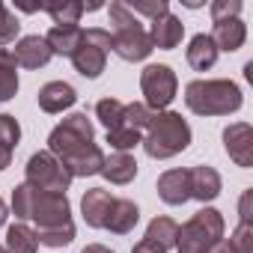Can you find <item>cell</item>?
Wrapping results in <instances>:
<instances>
[{"instance_id":"8992f818","label":"cell","mask_w":253,"mask_h":253,"mask_svg":"<svg viewBox=\"0 0 253 253\" xmlns=\"http://www.w3.org/2000/svg\"><path fill=\"white\" fill-rule=\"evenodd\" d=\"M89 143H95V131H92V122L86 119V113H69L60 125H54V131L48 134V152L60 164L66 158H72L75 152L86 149Z\"/></svg>"},{"instance_id":"60d3db41","label":"cell","mask_w":253,"mask_h":253,"mask_svg":"<svg viewBox=\"0 0 253 253\" xmlns=\"http://www.w3.org/2000/svg\"><path fill=\"white\" fill-rule=\"evenodd\" d=\"M6 217H9V206L3 203V197H0V226L6 223Z\"/></svg>"},{"instance_id":"9c48e42d","label":"cell","mask_w":253,"mask_h":253,"mask_svg":"<svg viewBox=\"0 0 253 253\" xmlns=\"http://www.w3.org/2000/svg\"><path fill=\"white\" fill-rule=\"evenodd\" d=\"M140 89H143V104L158 113L164 110L173 98H176V89H179V78L176 72L167 66V63H152L140 72Z\"/></svg>"},{"instance_id":"836d02e7","label":"cell","mask_w":253,"mask_h":253,"mask_svg":"<svg viewBox=\"0 0 253 253\" xmlns=\"http://www.w3.org/2000/svg\"><path fill=\"white\" fill-rule=\"evenodd\" d=\"M134 15H146V18H158V15H164V12H170V3L167 0H131V3H125Z\"/></svg>"},{"instance_id":"b9f144b4","label":"cell","mask_w":253,"mask_h":253,"mask_svg":"<svg viewBox=\"0 0 253 253\" xmlns=\"http://www.w3.org/2000/svg\"><path fill=\"white\" fill-rule=\"evenodd\" d=\"M0 253H9V250H6V247H0Z\"/></svg>"},{"instance_id":"f546056e","label":"cell","mask_w":253,"mask_h":253,"mask_svg":"<svg viewBox=\"0 0 253 253\" xmlns=\"http://www.w3.org/2000/svg\"><path fill=\"white\" fill-rule=\"evenodd\" d=\"M18 33H21V24H18L15 12H12L9 6L0 3V48L18 42Z\"/></svg>"},{"instance_id":"2e32d148","label":"cell","mask_w":253,"mask_h":253,"mask_svg":"<svg viewBox=\"0 0 253 253\" xmlns=\"http://www.w3.org/2000/svg\"><path fill=\"white\" fill-rule=\"evenodd\" d=\"M146 33H149V39H152L155 48L173 51V48H179V42H182V36H185V24H182L173 12H164V15H158V18L152 21V27H149Z\"/></svg>"},{"instance_id":"e575fe53","label":"cell","mask_w":253,"mask_h":253,"mask_svg":"<svg viewBox=\"0 0 253 253\" xmlns=\"http://www.w3.org/2000/svg\"><path fill=\"white\" fill-rule=\"evenodd\" d=\"M211 21H226V18H238L241 12V0H211Z\"/></svg>"},{"instance_id":"8d00e7d4","label":"cell","mask_w":253,"mask_h":253,"mask_svg":"<svg viewBox=\"0 0 253 253\" xmlns=\"http://www.w3.org/2000/svg\"><path fill=\"white\" fill-rule=\"evenodd\" d=\"M131 253H167L161 244H155V241H149V238H140L134 247H131Z\"/></svg>"},{"instance_id":"7a4b0ae2","label":"cell","mask_w":253,"mask_h":253,"mask_svg":"<svg viewBox=\"0 0 253 253\" xmlns=\"http://www.w3.org/2000/svg\"><path fill=\"white\" fill-rule=\"evenodd\" d=\"M107 15H110V51L125 60V63H140L146 60L155 45L146 33V27L140 24V18L122 3V0H113V3L107 6Z\"/></svg>"},{"instance_id":"1f68e13d","label":"cell","mask_w":253,"mask_h":253,"mask_svg":"<svg viewBox=\"0 0 253 253\" xmlns=\"http://www.w3.org/2000/svg\"><path fill=\"white\" fill-rule=\"evenodd\" d=\"M229 247L232 253H253V223L238 220V226L229 235Z\"/></svg>"},{"instance_id":"d4e9b609","label":"cell","mask_w":253,"mask_h":253,"mask_svg":"<svg viewBox=\"0 0 253 253\" xmlns=\"http://www.w3.org/2000/svg\"><path fill=\"white\" fill-rule=\"evenodd\" d=\"M146 238L149 241H155V244H161L164 250H170V247H176V238H179V223L173 220V217H152L149 220V226H146Z\"/></svg>"},{"instance_id":"52a82bcc","label":"cell","mask_w":253,"mask_h":253,"mask_svg":"<svg viewBox=\"0 0 253 253\" xmlns=\"http://www.w3.org/2000/svg\"><path fill=\"white\" fill-rule=\"evenodd\" d=\"M107 51H110V33L101 27H89V30H84L81 45L75 48V54L69 60L81 78L95 81L107 66Z\"/></svg>"},{"instance_id":"ac0fdd59","label":"cell","mask_w":253,"mask_h":253,"mask_svg":"<svg viewBox=\"0 0 253 253\" xmlns=\"http://www.w3.org/2000/svg\"><path fill=\"white\" fill-rule=\"evenodd\" d=\"M101 176H104L110 185H128V182H134V176H137V161H134V155H131V152H110V155H104Z\"/></svg>"},{"instance_id":"d590c367","label":"cell","mask_w":253,"mask_h":253,"mask_svg":"<svg viewBox=\"0 0 253 253\" xmlns=\"http://www.w3.org/2000/svg\"><path fill=\"white\" fill-rule=\"evenodd\" d=\"M250 200H253V191L247 188V191L241 194V203H238V214H241L244 223H250V217H253V211H250Z\"/></svg>"},{"instance_id":"7c38bea8","label":"cell","mask_w":253,"mask_h":253,"mask_svg":"<svg viewBox=\"0 0 253 253\" xmlns=\"http://www.w3.org/2000/svg\"><path fill=\"white\" fill-rule=\"evenodd\" d=\"M158 197L167 206H185L191 200V176H188V170L176 167V170L161 173L158 176Z\"/></svg>"},{"instance_id":"ffe728a7","label":"cell","mask_w":253,"mask_h":253,"mask_svg":"<svg viewBox=\"0 0 253 253\" xmlns=\"http://www.w3.org/2000/svg\"><path fill=\"white\" fill-rule=\"evenodd\" d=\"M217 48H214V42H211V36L209 33H197L191 42H188V51H185V57H188V66L194 69V72H209L214 63H217Z\"/></svg>"},{"instance_id":"277c9868","label":"cell","mask_w":253,"mask_h":253,"mask_svg":"<svg viewBox=\"0 0 253 253\" xmlns=\"http://www.w3.org/2000/svg\"><path fill=\"white\" fill-rule=\"evenodd\" d=\"M140 146L146 149V155L152 161H167L191 146V125L176 110H158V113H152V119L146 125Z\"/></svg>"},{"instance_id":"6da1fadb","label":"cell","mask_w":253,"mask_h":253,"mask_svg":"<svg viewBox=\"0 0 253 253\" xmlns=\"http://www.w3.org/2000/svg\"><path fill=\"white\" fill-rule=\"evenodd\" d=\"M12 214L18 220H33L36 229H54L72 223V206L66 194L36 191L27 182L15 185L12 191Z\"/></svg>"},{"instance_id":"ab89813d","label":"cell","mask_w":253,"mask_h":253,"mask_svg":"<svg viewBox=\"0 0 253 253\" xmlns=\"http://www.w3.org/2000/svg\"><path fill=\"white\" fill-rule=\"evenodd\" d=\"M81 253H113L110 247H104V244H86Z\"/></svg>"},{"instance_id":"5bb4252c","label":"cell","mask_w":253,"mask_h":253,"mask_svg":"<svg viewBox=\"0 0 253 253\" xmlns=\"http://www.w3.org/2000/svg\"><path fill=\"white\" fill-rule=\"evenodd\" d=\"M12 57H15V63L24 66V69H42V66L51 63L54 54H51L45 36H21V39L15 42Z\"/></svg>"},{"instance_id":"4fadbf2b","label":"cell","mask_w":253,"mask_h":253,"mask_svg":"<svg viewBox=\"0 0 253 253\" xmlns=\"http://www.w3.org/2000/svg\"><path fill=\"white\" fill-rule=\"evenodd\" d=\"M110 206H113V194L104 191V188H89L84 197H81V214H84V223L92 226V229H104V220L110 214Z\"/></svg>"},{"instance_id":"9a60e30c","label":"cell","mask_w":253,"mask_h":253,"mask_svg":"<svg viewBox=\"0 0 253 253\" xmlns=\"http://www.w3.org/2000/svg\"><path fill=\"white\" fill-rule=\"evenodd\" d=\"M36 101H39V107L45 113H63V110H69L78 101V89L72 84H66V81H48L39 89Z\"/></svg>"},{"instance_id":"4dcf8cb0","label":"cell","mask_w":253,"mask_h":253,"mask_svg":"<svg viewBox=\"0 0 253 253\" xmlns=\"http://www.w3.org/2000/svg\"><path fill=\"white\" fill-rule=\"evenodd\" d=\"M149 119H152V110L143 104V101H131V104H125V125L128 128H134V131H146V125H149Z\"/></svg>"},{"instance_id":"d6a6232c","label":"cell","mask_w":253,"mask_h":253,"mask_svg":"<svg viewBox=\"0 0 253 253\" xmlns=\"http://www.w3.org/2000/svg\"><path fill=\"white\" fill-rule=\"evenodd\" d=\"M18 140H21V125H18V119L12 113H0V143L9 146V149H15Z\"/></svg>"},{"instance_id":"8fae6325","label":"cell","mask_w":253,"mask_h":253,"mask_svg":"<svg viewBox=\"0 0 253 253\" xmlns=\"http://www.w3.org/2000/svg\"><path fill=\"white\" fill-rule=\"evenodd\" d=\"M191 176V200H200V203H211L220 197V188H223V179L214 167L209 164H197L188 170Z\"/></svg>"},{"instance_id":"74e56055","label":"cell","mask_w":253,"mask_h":253,"mask_svg":"<svg viewBox=\"0 0 253 253\" xmlns=\"http://www.w3.org/2000/svg\"><path fill=\"white\" fill-rule=\"evenodd\" d=\"M9 164H12V149L0 143V173H3V170H6Z\"/></svg>"},{"instance_id":"603a6c76","label":"cell","mask_w":253,"mask_h":253,"mask_svg":"<svg viewBox=\"0 0 253 253\" xmlns=\"http://www.w3.org/2000/svg\"><path fill=\"white\" fill-rule=\"evenodd\" d=\"M15 92H18V63L12 51L0 48V104L9 101Z\"/></svg>"},{"instance_id":"83f0119b","label":"cell","mask_w":253,"mask_h":253,"mask_svg":"<svg viewBox=\"0 0 253 253\" xmlns=\"http://www.w3.org/2000/svg\"><path fill=\"white\" fill-rule=\"evenodd\" d=\"M104 140L110 143V149H113V152H131L134 146H140L143 134H140V131H134V128H128V125H119V128H110V131H107V137H104Z\"/></svg>"},{"instance_id":"44dd1931","label":"cell","mask_w":253,"mask_h":253,"mask_svg":"<svg viewBox=\"0 0 253 253\" xmlns=\"http://www.w3.org/2000/svg\"><path fill=\"white\" fill-rule=\"evenodd\" d=\"M101 164H104V152H101L98 143H89L86 149H81V152H75L72 158L63 161V167L69 170L72 179L75 176H95V173H101Z\"/></svg>"},{"instance_id":"5b68a950","label":"cell","mask_w":253,"mask_h":253,"mask_svg":"<svg viewBox=\"0 0 253 253\" xmlns=\"http://www.w3.org/2000/svg\"><path fill=\"white\" fill-rule=\"evenodd\" d=\"M223 214L211 206L200 209L188 223L179 226V238H176V250L179 253H206L214 241L223 238Z\"/></svg>"},{"instance_id":"7402d4cb","label":"cell","mask_w":253,"mask_h":253,"mask_svg":"<svg viewBox=\"0 0 253 253\" xmlns=\"http://www.w3.org/2000/svg\"><path fill=\"white\" fill-rule=\"evenodd\" d=\"M81 36H84V27L81 24H69V27H51L45 42L51 48V54L57 57H72L75 48L81 45Z\"/></svg>"},{"instance_id":"ba28073f","label":"cell","mask_w":253,"mask_h":253,"mask_svg":"<svg viewBox=\"0 0 253 253\" xmlns=\"http://www.w3.org/2000/svg\"><path fill=\"white\" fill-rule=\"evenodd\" d=\"M24 182L33 185L36 191H51V194H66L69 185H72V176L69 170L45 149V152H33L27 158V167H24Z\"/></svg>"},{"instance_id":"cb8c5ba5","label":"cell","mask_w":253,"mask_h":253,"mask_svg":"<svg viewBox=\"0 0 253 253\" xmlns=\"http://www.w3.org/2000/svg\"><path fill=\"white\" fill-rule=\"evenodd\" d=\"M6 250L9 253H39L36 229H30L27 223H12L6 229Z\"/></svg>"},{"instance_id":"e0dca14e","label":"cell","mask_w":253,"mask_h":253,"mask_svg":"<svg viewBox=\"0 0 253 253\" xmlns=\"http://www.w3.org/2000/svg\"><path fill=\"white\" fill-rule=\"evenodd\" d=\"M211 42H214V48L217 51H226V54H232V51H238L241 45H244V39H247V24L241 21V18H226V21H211Z\"/></svg>"},{"instance_id":"30bf717a","label":"cell","mask_w":253,"mask_h":253,"mask_svg":"<svg viewBox=\"0 0 253 253\" xmlns=\"http://www.w3.org/2000/svg\"><path fill=\"white\" fill-rule=\"evenodd\" d=\"M223 149L238 167H253V128L247 122H232L223 128Z\"/></svg>"},{"instance_id":"484cf974","label":"cell","mask_w":253,"mask_h":253,"mask_svg":"<svg viewBox=\"0 0 253 253\" xmlns=\"http://www.w3.org/2000/svg\"><path fill=\"white\" fill-rule=\"evenodd\" d=\"M39 9H45V12L54 18V27L78 24L81 15H84V3H81V0H66V3H42Z\"/></svg>"},{"instance_id":"f35d334b","label":"cell","mask_w":253,"mask_h":253,"mask_svg":"<svg viewBox=\"0 0 253 253\" xmlns=\"http://www.w3.org/2000/svg\"><path fill=\"white\" fill-rule=\"evenodd\" d=\"M206 253H232V247H229V241H226V238H220V241H214Z\"/></svg>"},{"instance_id":"3957f363","label":"cell","mask_w":253,"mask_h":253,"mask_svg":"<svg viewBox=\"0 0 253 253\" xmlns=\"http://www.w3.org/2000/svg\"><path fill=\"white\" fill-rule=\"evenodd\" d=\"M185 104L191 113L197 116H229L235 110H241L244 95L238 89L235 81L226 78H197L185 86Z\"/></svg>"},{"instance_id":"4316f807","label":"cell","mask_w":253,"mask_h":253,"mask_svg":"<svg viewBox=\"0 0 253 253\" xmlns=\"http://www.w3.org/2000/svg\"><path fill=\"white\" fill-rule=\"evenodd\" d=\"M95 116L98 122L104 125V128H119V125H125V104L119 98H101L95 104Z\"/></svg>"},{"instance_id":"f1b7e54d","label":"cell","mask_w":253,"mask_h":253,"mask_svg":"<svg viewBox=\"0 0 253 253\" xmlns=\"http://www.w3.org/2000/svg\"><path fill=\"white\" fill-rule=\"evenodd\" d=\"M36 238L42 247H69L75 241V223H66V226H54V229H36Z\"/></svg>"},{"instance_id":"d6986e66","label":"cell","mask_w":253,"mask_h":253,"mask_svg":"<svg viewBox=\"0 0 253 253\" xmlns=\"http://www.w3.org/2000/svg\"><path fill=\"white\" fill-rule=\"evenodd\" d=\"M137 220H140L137 203H131V200H113L110 214L104 220V229L113 232V235H125V232H131L137 226Z\"/></svg>"}]
</instances>
